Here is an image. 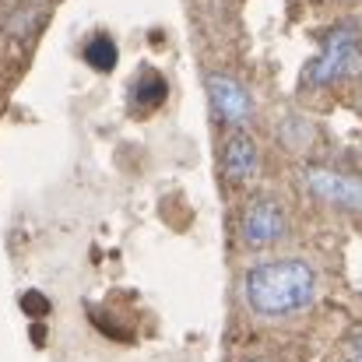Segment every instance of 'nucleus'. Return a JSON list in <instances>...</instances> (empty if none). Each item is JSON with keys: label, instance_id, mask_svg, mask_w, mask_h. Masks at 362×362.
<instances>
[{"label": "nucleus", "instance_id": "7", "mask_svg": "<svg viewBox=\"0 0 362 362\" xmlns=\"http://www.w3.org/2000/svg\"><path fill=\"white\" fill-rule=\"evenodd\" d=\"M162 99H165V81H162L155 71L141 74L137 85H134V106H141V110H155V106H162Z\"/></svg>", "mask_w": 362, "mask_h": 362}, {"label": "nucleus", "instance_id": "11", "mask_svg": "<svg viewBox=\"0 0 362 362\" xmlns=\"http://www.w3.org/2000/svg\"><path fill=\"white\" fill-rule=\"evenodd\" d=\"M352 362H362V356H356V359H352Z\"/></svg>", "mask_w": 362, "mask_h": 362}, {"label": "nucleus", "instance_id": "9", "mask_svg": "<svg viewBox=\"0 0 362 362\" xmlns=\"http://www.w3.org/2000/svg\"><path fill=\"white\" fill-rule=\"evenodd\" d=\"M246 362H271V359H264V356H253V359H246Z\"/></svg>", "mask_w": 362, "mask_h": 362}, {"label": "nucleus", "instance_id": "4", "mask_svg": "<svg viewBox=\"0 0 362 362\" xmlns=\"http://www.w3.org/2000/svg\"><path fill=\"white\" fill-rule=\"evenodd\" d=\"M303 187L324 204H334V208H345V211H362L359 176H349V173H338V169H324V165H310V169H303Z\"/></svg>", "mask_w": 362, "mask_h": 362}, {"label": "nucleus", "instance_id": "5", "mask_svg": "<svg viewBox=\"0 0 362 362\" xmlns=\"http://www.w3.org/2000/svg\"><path fill=\"white\" fill-rule=\"evenodd\" d=\"M208 99L215 117L229 127H243L253 117V99L233 74H208Z\"/></svg>", "mask_w": 362, "mask_h": 362}, {"label": "nucleus", "instance_id": "6", "mask_svg": "<svg viewBox=\"0 0 362 362\" xmlns=\"http://www.w3.org/2000/svg\"><path fill=\"white\" fill-rule=\"evenodd\" d=\"M222 162H226V176H229L233 183H246V180L257 173V162H260L253 137H250V134H243V130H236V134L226 141Z\"/></svg>", "mask_w": 362, "mask_h": 362}, {"label": "nucleus", "instance_id": "10", "mask_svg": "<svg viewBox=\"0 0 362 362\" xmlns=\"http://www.w3.org/2000/svg\"><path fill=\"white\" fill-rule=\"evenodd\" d=\"M356 349H359V356H362V338H359V341H356Z\"/></svg>", "mask_w": 362, "mask_h": 362}, {"label": "nucleus", "instance_id": "3", "mask_svg": "<svg viewBox=\"0 0 362 362\" xmlns=\"http://www.w3.org/2000/svg\"><path fill=\"white\" fill-rule=\"evenodd\" d=\"M285 233H288V215L274 197H253L243 208L240 236L250 250H267L285 240Z\"/></svg>", "mask_w": 362, "mask_h": 362}, {"label": "nucleus", "instance_id": "1", "mask_svg": "<svg viewBox=\"0 0 362 362\" xmlns=\"http://www.w3.org/2000/svg\"><path fill=\"white\" fill-rule=\"evenodd\" d=\"M243 296L257 317H267V320L296 317L317 299V267L299 257L264 260L246 271Z\"/></svg>", "mask_w": 362, "mask_h": 362}, {"label": "nucleus", "instance_id": "8", "mask_svg": "<svg viewBox=\"0 0 362 362\" xmlns=\"http://www.w3.org/2000/svg\"><path fill=\"white\" fill-rule=\"evenodd\" d=\"M85 57H88L92 67H99V71H113V64H117V46H113L110 35H92L88 46H85Z\"/></svg>", "mask_w": 362, "mask_h": 362}, {"label": "nucleus", "instance_id": "2", "mask_svg": "<svg viewBox=\"0 0 362 362\" xmlns=\"http://www.w3.org/2000/svg\"><path fill=\"white\" fill-rule=\"evenodd\" d=\"M362 78V42L359 32L352 25H338L334 32H327L320 53L313 57V64L306 67L303 81L320 88V85H334V81H349Z\"/></svg>", "mask_w": 362, "mask_h": 362}]
</instances>
